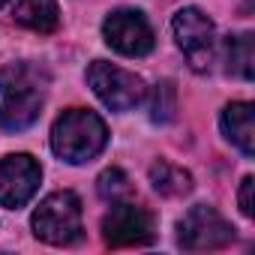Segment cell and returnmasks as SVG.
Listing matches in <instances>:
<instances>
[{
  "mask_svg": "<svg viewBox=\"0 0 255 255\" xmlns=\"http://www.w3.org/2000/svg\"><path fill=\"white\" fill-rule=\"evenodd\" d=\"M48 75L30 63H9L0 69V126L21 132L36 123L45 105Z\"/></svg>",
  "mask_w": 255,
  "mask_h": 255,
  "instance_id": "1",
  "label": "cell"
},
{
  "mask_svg": "<svg viewBox=\"0 0 255 255\" xmlns=\"http://www.w3.org/2000/svg\"><path fill=\"white\" fill-rule=\"evenodd\" d=\"M105 144H108L105 123L99 114L87 108H69L51 126V150L69 165H84L96 159L105 150Z\"/></svg>",
  "mask_w": 255,
  "mask_h": 255,
  "instance_id": "2",
  "label": "cell"
},
{
  "mask_svg": "<svg viewBox=\"0 0 255 255\" xmlns=\"http://www.w3.org/2000/svg\"><path fill=\"white\" fill-rule=\"evenodd\" d=\"M33 234L51 246H69L81 237V201L75 192H51L33 210Z\"/></svg>",
  "mask_w": 255,
  "mask_h": 255,
  "instance_id": "3",
  "label": "cell"
},
{
  "mask_svg": "<svg viewBox=\"0 0 255 255\" xmlns=\"http://www.w3.org/2000/svg\"><path fill=\"white\" fill-rule=\"evenodd\" d=\"M87 84L111 111H129L144 99V81L135 72H126L108 60H93L87 69Z\"/></svg>",
  "mask_w": 255,
  "mask_h": 255,
  "instance_id": "4",
  "label": "cell"
},
{
  "mask_svg": "<svg viewBox=\"0 0 255 255\" xmlns=\"http://www.w3.org/2000/svg\"><path fill=\"white\" fill-rule=\"evenodd\" d=\"M234 240L231 222L207 204H195L177 225V243L189 252H207V249H222Z\"/></svg>",
  "mask_w": 255,
  "mask_h": 255,
  "instance_id": "5",
  "label": "cell"
},
{
  "mask_svg": "<svg viewBox=\"0 0 255 255\" xmlns=\"http://www.w3.org/2000/svg\"><path fill=\"white\" fill-rule=\"evenodd\" d=\"M174 39L180 45V51L186 54L189 66L195 72H204L210 69L213 63V42H216V30H213V21L195 9V6H186L174 15Z\"/></svg>",
  "mask_w": 255,
  "mask_h": 255,
  "instance_id": "6",
  "label": "cell"
},
{
  "mask_svg": "<svg viewBox=\"0 0 255 255\" xmlns=\"http://www.w3.org/2000/svg\"><path fill=\"white\" fill-rule=\"evenodd\" d=\"M102 36L105 42L126 54V57H144L153 51V30L147 18L135 9H117L102 21Z\"/></svg>",
  "mask_w": 255,
  "mask_h": 255,
  "instance_id": "7",
  "label": "cell"
},
{
  "mask_svg": "<svg viewBox=\"0 0 255 255\" xmlns=\"http://www.w3.org/2000/svg\"><path fill=\"white\" fill-rule=\"evenodd\" d=\"M102 237L108 246H144L153 240V216L129 201H114L111 213L102 219Z\"/></svg>",
  "mask_w": 255,
  "mask_h": 255,
  "instance_id": "8",
  "label": "cell"
},
{
  "mask_svg": "<svg viewBox=\"0 0 255 255\" xmlns=\"http://www.w3.org/2000/svg\"><path fill=\"white\" fill-rule=\"evenodd\" d=\"M42 168L27 153H12L0 162V207H24L39 189Z\"/></svg>",
  "mask_w": 255,
  "mask_h": 255,
  "instance_id": "9",
  "label": "cell"
},
{
  "mask_svg": "<svg viewBox=\"0 0 255 255\" xmlns=\"http://www.w3.org/2000/svg\"><path fill=\"white\" fill-rule=\"evenodd\" d=\"M222 132L228 141H234L240 147L243 156L255 153V117H252V105L249 102H231L222 111Z\"/></svg>",
  "mask_w": 255,
  "mask_h": 255,
  "instance_id": "10",
  "label": "cell"
},
{
  "mask_svg": "<svg viewBox=\"0 0 255 255\" xmlns=\"http://www.w3.org/2000/svg\"><path fill=\"white\" fill-rule=\"evenodd\" d=\"M15 21L36 33H51L60 24L57 0H18L15 3Z\"/></svg>",
  "mask_w": 255,
  "mask_h": 255,
  "instance_id": "11",
  "label": "cell"
},
{
  "mask_svg": "<svg viewBox=\"0 0 255 255\" xmlns=\"http://www.w3.org/2000/svg\"><path fill=\"white\" fill-rule=\"evenodd\" d=\"M150 183H153V189H156L159 195H165V198H180V195H186V192L192 189V174H189L186 168L168 162V159H159V162L150 165Z\"/></svg>",
  "mask_w": 255,
  "mask_h": 255,
  "instance_id": "12",
  "label": "cell"
},
{
  "mask_svg": "<svg viewBox=\"0 0 255 255\" xmlns=\"http://www.w3.org/2000/svg\"><path fill=\"white\" fill-rule=\"evenodd\" d=\"M255 51H252V33H240L234 39H228V72L243 78V81H252V72H255Z\"/></svg>",
  "mask_w": 255,
  "mask_h": 255,
  "instance_id": "13",
  "label": "cell"
},
{
  "mask_svg": "<svg viewBox=\"0 0 255 255\" xmlns=\"http://www.w3.org/2000/svg\"><path fill=\"white\" fill-rule=\"evenodd\" d=\"M177 111V90L171 81H159L150 90V120L153 123H171Z\"/></svg>",
  "mask_w": 255,
  "mask_h": 255,
  "instance_id": "14",
  "label": "cell"
},
{
  "mask_svg": "<svg viewBox=\"0 0 255 255\" xmlns=\"http://www.w3.org/2000/svg\"><path fill=\"white\" fill-rule=\"evenodd\" d=\"M96 189H99V195H102L105 201H111V204H114V201L129 198L132 183H129V177H126L120 168H108V171H102V174H99Z\"/></svg>",
  "mask_w": 255,
  "mask_h": 255,
  "instance_id": "15",
  "label": "cell"
},
{
  "mask_svg": "<svg viewBox=\"0 0 255 255\" xmlns=\"http://www.w3.org/2000/svg\"><path fill=\"white\" fill-rule=\"evenodd\" d=\"M252 186H255V180H252V177H243V183H240V213H243V216H252V213H255Z\"/></svg>",
  "mask_w": 255,
  "mask_h": 255,
  "instance_id": "16",
  "label": "cell"
},
{
  "mask_svg": "<svg viewBox=\"0 0 255 255\" xmlns=\"http://www.w3.org/2000/svg\"><path fill=\"white\" fill-rule=\"evenodd\" d=\"M3 3H9V0H0V6H3Z\"/></svg>",
  "mask_w": 255,
  "mask_h": 255,
  "instance_id": "17",
  "label": "cell"
}]
</instances>
